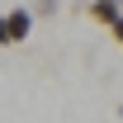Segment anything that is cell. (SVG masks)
<instances>
[{
  "label": "cell",
  "mask_w": 123,
  "mask_h": 123,
  "mask_svg": "<svg viewBox=\"0 0 123 123\" xmlns=\"http://www.w3.org/2000/svg\"><path fill=\"white\" fill-rule=\"evenodd\" d=\"M0 33H5V43L19 47L24 38L33 33V14H29V5H14V10H5L0 14Z\"/></svg>",
  "instance_id": "cell-1"
},
{
  "label": "cell",
  "mask_w": 123,
  "mask_h": 123,
  "mask_svg": "<svg viewBox=\"0 0 123 123\" xmlns=\"http://www.w3.org/2000/svg\"><path fill=\"white\" fill-rule=\"evenodd\" d=\"M85 14H90L95 24H104V29H114V24L123 19V10H118V0H90V10H85Z\"/></svg>",
  "instance_id": "cell-2"
},
{
  "label": "cell",
  "mask_w": 123,
  "mask_h": 123,
  "mask_svg": "<svg viewBox=\"0 0 123 123\" xmlns=\"http://www.w3.org/2000/svg\"><path fill=\"white\" fill-rule=\"evenodd\" d=\"M52 10H57V0H33V5H29L33 19H38V14H52Z\"/></svg>",
  "instance_id": "cell-3"
},
{
  "label": "cell",
  "mask_w": 123,
  "mask_h": 123,
  "mask_svg": "<svg viewBox=\"0 0 123 123\" xmlns=\"http://www.w3.org/2000/svg\"><path fill=\"white\" fill-rule=\"evenodd\" d=\"M109 33H114V43L123 47V19H118V24H114V29H109Z\"/></svg>",
  "instance_id": "cell-4"
}]
</instances>
